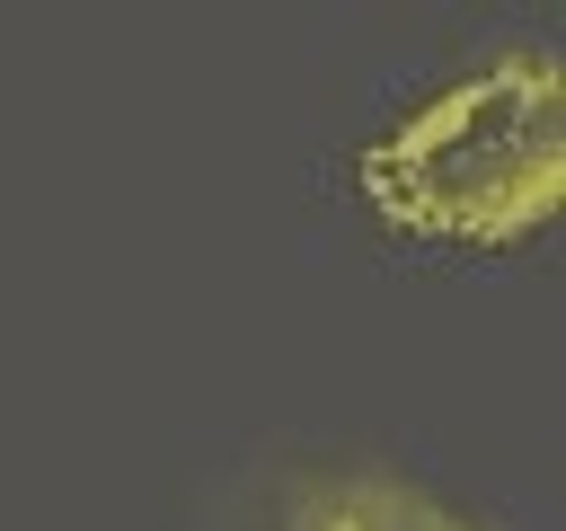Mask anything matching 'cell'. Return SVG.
I'll list each match as a JSON object with an SVG mask.
<instances>
[{
	"label": "cell",
	"mask_w": 566,
	"mask_h": 531,
	"mask_svg": "<svg viewBox=\"0 0 566 531\" xmlns=\"http://www.w3.org/2000/svg\"><path fill=\"white\" fill-rule=\"evenodd\" d=\"M557 177H566V88L548 44L460 71L363 150L371 212L389 230L451 248L531 239L557 212Z\"/></svg>",
	"instance_id": "obj_1"
},
{
	"label": "cell",
	"mask_w": 566,
	"mask_h": 531,
	"mask_svg": "<svg viewBox=\"0 0 566 531\" xmlns=\"http://www.w3.org/2000/svg\"><path fill=\"white\" fill-rule=\"evenodd\" d=\"M283 531H478L469 513H451L424 478L407 469H336L310 478Z\"/></svg>",
	"instance_id": "obj_2"
}]
</instances>
